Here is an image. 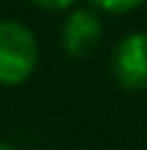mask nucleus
<instances>
[{
    "instance_id": "nucleus-6",
    "label": "nucleus",
    "mask_w": 147,
    "mask_h": 150,
    "mask_svg": "<svg viewBox=\"0 0 147 150\" xmlns=\"http://www.w3.org/2000/svg\"><path fill=\"white\" fill-rule=\"evenodd\" d=\"M0 150H17L14 145H6V142H0Z\"/></svg>"
},
{
    "instance_id": "nucleus-2",
    "label": "nucleus",
    "mask_w": 147,
    "mask_h": 150,
    "mask_svg": "<svg viewBox=\"0 0 147 150\" xmlns=\"http://www.w3.org/2000/svg\"><path fill=\"white\" fill-rule=\"evenodd\" d=\"M111 75L128 92L147 89V33L144 31H133L114 45Z\"/></svg>"
},
{
    "instance_id": "nucleus-5",
    "label": "nucleus",
    "mask_w": 147,
    "mask_h": 150,
    "mask_svg": "<svg viewBox=\"0 0 147 150\" xmlns=\"http://www.w3.org/2000/svg\"><path fill=\"white\" fill-rule=\"evenodd\" d=\"M31 3L44 11H64V8H72L75 0H31Z\"/></svg>"
},
{
    "instance_id": "nucleus-3",
    "label": "nucleus",
    "mask_w": 147,
    "mask_h": 150,
    "mask_svg": "<svg viewBox=\"0 0 147 150\" xmlns=\"http://www.w3.org/2000/svg\"><path fill=\"white\" fill-rule=\"evenodd\" d=\"M103 39V20L94 8H72L61 25V47L72 59L94 53Z\"/></svg>"
},
{
    "instance_id": "nucleus-4",
    "label": "nucleus",
    "mask_w": 147,
    "mask_h": 150,
    "mask_svg": "<svg viewBox=\"0 0 147 150\" xmlns=\"http://www.w3.org/2000/svg\"><path fill=\"white\" fill-rule=\"evenodd\" d=\"M94 8L106 11V14H128V11L142 8L147 0H89Z\"/></svg>"
},
{
    "instance_id": "nucleus-1",
    "label": "nucleus",
    "mask_w": 147,
    "mask_h": 150,
    "mask_svg": "<svg viewBox=\"0 0 147 150\" xmlns=\"http://www.w3.org/2000/svg\"><path fill=\"white\" fill-rule=\"evenodd\" d=\"M39 64V42L28 25L0 20V86H20Z\"/></svg>"
}]
</instances>
